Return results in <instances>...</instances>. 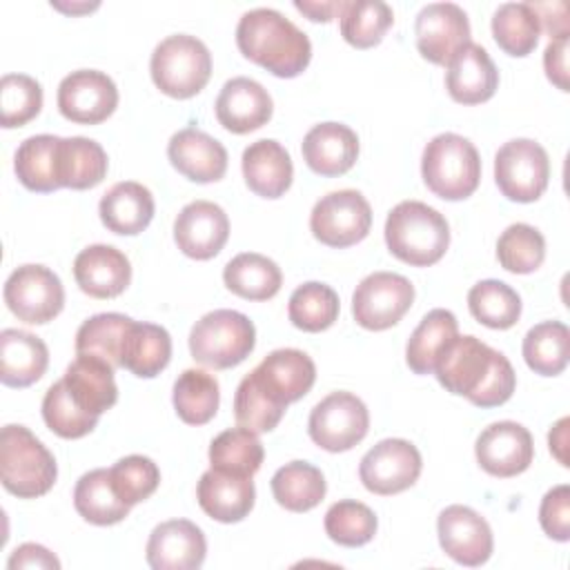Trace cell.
<instances>
[{
    "label": "cell",
    "instance_id": "1",
    "mask_svg": "<svg viewBox=\"0 0 570 570\" xmlns=\"http://www.w3.org/2000/svg\"><path fill=\"white\" fill-rule=\"evenodd\" d=\"M439 383L472 405H503L517 385L512 363L476 336H452L436 354L434 370Z\"/></svg>",
    "mask_w": 570,
    "mask_h": 570
},
{
    "label": "cell",
    "instance_id": "2",
    "mask_svg": "<svg viewBox=\"0 0 570 570\" xmlns=\"http://www.w3.org/2000/svg\"><path fill=\"white\" fill-rule=\"evenodd\" d=\"M236 45L245 58L278 78L303 73L312 60V42L307 33L269 7H256L240 16L236 24Z\"/></svg>",
    "mask_w": 570,
    "mask_h": 570
},
{
    "label": "cell",
    "instance_id": "3",
    "mask_svg": "<svg viewBox=\"0 0 570 570\" xmlns=\"http://www.w3.org/2000/svg\"><path fill=\"white\" fill-rule=\"evenodd\" d=\"M385 243L399 261L428 267L443 258L450 245V225L434 207L421 200H403L385 218Z\"/></svg>",
    "mask_w": 570,
    "mask_h": 570
},
{
    "label": "cell",
    "instance_id": "4",
    "mask_svg": "<svg viewBox=\"0 0 570 570\" xmlns=\"http://www.w3.org/2000/svg\"><path fill=\"white\" fill-rule=\"evenodd\" d=\"M58 476L53 454L24 425L9 423L0 434V479L18 499L47 494Z\"/></svg>",
    "mask_w": 570,
    "mask_h": 570
},
{
    "label": "cell",
    "instance_id": "5",
    "mask_svg": "<svg viewBox=\"0 0 570 570\" xmlns=\"http://www.w3.org/2000/svg\"><path fill=\"white\" fill-rule=\"evenodd\" d=\"M421 176L439 198L463 200L476 191L481 180L479 151L459 134H439L423 149Z\"/></svg>",
    "mask_w": 570,
    "mask_h": 570
},
{
    "label": "cell",
    "instance_id": "6",
    "mask_svg": "<svg viewBox=\"0 0 570 570\" xmlns=\"http://www.w3.org/2000/svg\"><path fill=\"white\" fill-rule=\"evenodd\" d=\"M149 71L163 94L185 100L207 85L212 76V53L196 36L174 33L156 45Z\"/></svg>",
    "mask_w": 570,
    "mask_h": 570
},
{
    "label": "cell",
    "instance_id": "7",
    "mask_svg": "<svg viewBox=\"0 0 570 570\" xmlns=\"http://www.w3.org/2000/svg\"><path fill=\"white\" fill-rule=\"evenodd\" d=\"M256 345L254 323L236 309H214L194 323L189 352L196 363L227 370L243 363Z\"/></svg>",
    "mask_w": 570,
    "mask_h": 570
},
{
    "label": "cell",
    "instance_id": "8",
    "mask_svg": "<svg viewBox=\"0 0 570 570\" xmlns=\"http://www.w3.org/2000/svg\"><path fill=\"white\" fill-rule=\"evenodd\" d=\"M548 151L530 138L503 142L494 156V180L499 191L514 203H534L548 187Z\"/></svg>",
    "mask_w": 570,
    "mask_h": 570
},
{
    "label": "cell",
    "instance_id": "9",
    "mask_svg": "<svg viewBox=\"0 0 570 570\" xmlns=\"http://www.w3.org/2000/svg\"><path fill=\"white\" fill-rule=\"evenodd\" d=\"M370 412L352 392H332L321 399L307 421L309 439L327 452H345L365 439Z\"/></svg>",
    "mask_w": 570,
    "mask_h": 570
},
{
    "label": "cell",
    "instance_id": "10",
    "mask_svg": "<svg viewBox=\"0 0 570 570\" xmlns=\"http://www.w3.org/2000/svg\"><path fill=\"white\" fill-rule=\"evenodd\" d=\"M372 227V207L356 189L330 191L316 200L309 214V229L327 247L361 243Z\"/></svg>",
    "mask_w": 570,
    "mask_h": 570
},
{
    "label": "cell",
    "instance_id": "11",
    "mask_svg": "<svg viewBox=\"0 0 570 570\" xmlns=\"http://www.w3.org/2000/svg\"><path fill=\"white\" fill-rule=\"evenodd\" d=\"M4 303L13 316L29 325L53 321L65 305V287L49 267L27 263L16 267L4 283Z\"/></svg>",
    "mask_w": 570,
    "mask_h": 570
},
{
    "label": "cell",
    "instance_id": "12",
    "mask_svg": "<svg viewBox=\"0 0 570 570\" xmlns=\"http://www.w3.org/2000/svg\"><path fill=\"white\" fill-rule=\"evenodd\" d=\"M414 285L394 272H374L365 276L352 294L354 321L372 332L396 325L412 307Z\"/></svg>",
    "mask_w": 570,
    "mask_h": 570
},
{
    "label": "cell",
    "instance_id": "13",
    "mask_svg": "<svg viewBox=\"0 0 570 570\" xmlns=\"http://www.w3.org/2000/svg\"><path fill=\"white\" fill-rule=\"evenodd\" d=\"M421 468V452L414 443L405 439H383L361 459L358 476L370 492L390 497L414 485Z\"/></svg>",
    "mask_w": 570,
    "mask_h": 570
},
{
    "label": "cell",
    "instance_id": "14",
    "mask_svg": "<svg viewBox=\"0 0 570 570\" xmlns=\"http://www.w3.org/2000/svg\"><path fill=\"white\" fill-rule=\"evenodd\" d=\"M414 36L425 60L448 67L470 42L468 13L454 2H430L416 13Z\"/></svg>",
    "mask_w": 570,
    "mask_h": 570
},
{
    "label": "cell",
    "instance_id": "15",
    "mask_svg": "<svg viewBox=\"0 0 570 570\" xmlns=\"http://www.w3.org/2000/svg\"><path fill=\"white\" fill-rule=\"evenodd\" d=\"M118 107L116 82L98 69H78L58 85L60 114L78 125H98Z\"/></svg>",
    "mask_w": 570,
    "mask_h": 570
},
{
    "label": "cell",
    "instance_id": "16",
    "mask_svg": "<svg viewBox=\"0 0 570 570\" xmlns=\"http://www.w3.org/2000/svg\"><path fill=\"white\" fill-rule=\"evenodd\" d=\"M436 534L443 552L461 566H483L494 548L488 521L468 505H448L436 519Z\"/></svg>",
    "mask_w": 570,
    "mask_h": 570
},
{
    "label": "cell",
    "instance_id": "17",
    "mask_svg": "<svg viewBox=\"0 0 570 570\" xmlns=\"http://www.w3.org/2000/svg\"><path fill=\"white\" fill-rule=\"evenodd\" d=\"M479 465L492 476H517L525 472L534 456V443L528 428L517 421L490 423L474 443Z\"/></svg>",
    "mask_w": 570,
    "mask_h": 570
},
{
    "label": "cell",
    "instance_id": "18",
    "mask_svg": "<svg viewBox=\"0 0 570 570\" xmlns=\"http://www.w3.org/2000/svg\"><path fill=\"white\" fill-rule=\"evenodd\" d=\"M229 238V218L212 200L187 203L174 220V240L178 249L196 261L214 258Z\"/></svg>",
    "mask_w": 570,
    "mask_h": 570
},
{
    "label": "cell",
    "instance_id": "19",
    "mask_svg": "<svg viewBox=\"0 0 570 570\" xmlns=\"http://www.w3.org/2000/svg\"><path fill=\"white\" fill-rule=\"evenodd\" d=\"M249 374L272 401L287 407L312 390L316 365L305 352L281 347L269 352Z\"/></svg>",
    "mask_w": 570,
    "mask_h": 570
},
{
    "label": "cell",
    "instance_id": "20",
    "mask_svg": "<svg viewBox=\"0 0 570 570\" xmlns=\"http://www.w3.org/2000/svg\"><path fill=\"white\" fill-rule=\"evenodd\" d=\"M145 552L154 570H196L205 561L207 541L196 523L171 519L151 530Z\"/></svg>",
    "mask_w": 570,
    "mask_h": 570
},
{
    "label": "cell",
    "instance_id": "21",
    "mask_svg": "<svg viewBox=\"0 0 570 570\" xmlns=\"http://www.w3.org/2000/svg\"><path fill=\"white\" fill-rule=\"evenodd\" d=\"M216 118L232 134H249L269 122L274 102L267 89L254 78H232L216 98Z\"/></svg>",
    "mask_w": 570,
    "mask_h": 570
},
{
    "label": "cell",
    "instance_id": "22",
    "mask_svg": "<svg viewBox=\"0 0 570 570\" xmlns=\"http://www.w3.org/2000/svg\"><path fill=\"white\" fill-rule=\"evenodd\" d=\"M167 156L171 165L194 183H214L227 171V149L198 127L176 131L169 138Z\"/></svg>",
    "mask_w": 570,
    "mask_h": 570
},
{
    "label": "cell",
    "instance_id": "23",
    "mask_svg": "<svg viewBox=\"0 0 570 570\" xmlns=\"http://www.w3.org/2000/svg\"><path fill=\"white\" fill-rule=\"evenodd\" d=\"M78 287L94 298L120 296L131 281L129 258L114 245H89L73 261Z\"/></svg>",
    "mask_w": 570,
    "mask_h": 570
},
{
    "label": "cell",
    "instance_id": "24",
    "mask_svg": "<svg viewBox=\"0 0 570 570\" xmlns=\"http://www.w3.org/2000/svg\"><path fill=\"white\" fill-rule=\"evenodd\" d=\"M301 151L314 174L341 176L358 158V136L343 122H321L305 134Z\"/></svg>",
    "mask_w": 570,
    "mask_h": 570
},
{
    "label": "cell",
    "instance_id": "25",
    "mask_svg": "<svg viewBox=\"0 0 570 570\" xmlns=\"http://www.w3.org/2000/svg\"><path fill=\"white\" fill-rule=\"evenodd\" d=\"M445 87L452 100L461 105H479L494 96L499 87V71L481 45L468 42L448 62Z\"/></svg>",
    "mask_w": 570,
    "mask_h": 570
},
{
    "label": "cell",
    "instance_id": "26",
    "mask_svg": "<svg viewBox=\"0 0 570 570\" xmlns=\"http://www.w3.org/2000/svg\"><path fill=\"white\" fill-rule=\"evenodd\" d=\"M196 499L214 521L236 523L252 512L256 490L252 476H234L209 468L196 485Z\"/></svg>",
    "mask_w": 570,
    "mask_h": 570
},
{
    "label": "cell",
    "instance_id": "27",
    "mask_svg": "<svg viewBox=\"0 0 570 570\" xmlns=\"http://www.w3.org/2000/svg\"><path fill=\"white\" fill-rule=\"evenodd\" d=\"M240 167L247 187L263 198H281L294 178L289 151L272 138H261L247 145Z\"/></svg>",
    "mask_w": 570,
    "mask_h": 570
},
{
    "label": "cell",
    "instance_id": "28",
    "mask_svg": "<svg viewBox=\"0 0 570 570\" xmlns=\"http://www.w3.org/2000/svg\"><path fill=\"white\" fill-rule=\"evenodd\" d=\"M49 365L45 341L31 332L7 327L0 334V381L9 387H29Z\"/></svg>",
    "mask_w": 570,
    "mask_h": 570
},
{
    "label": "cell",
    "instance_id": "29",
    "mask_svg": "<svg viewBox=\"0 0 570 570\" xmlns=\"http://www.w3.org/2000/svg\"><path fill=\"white\" fill-rule=\"evenodd\" d=\"M71 399L89 414L100 416L118 401V385L114 379V367L89 354H78L62 376Z\"/></svg>",
    "mask_w": 570,
    "mask_h": 570
},
{
    "label": "cell",
    "instance_id": "30",
    "mask_svg": "<svg viewBox=\"0 0 570 570\" xmlns=\"http://www.w3.org/2000/svg\"><path fill=\"white\" fill-rule=\"evenodd\" d=\"M154 209L156 205L151 191L136 180L116 183L102 194L98 205L102 225L122 236H134L147 229L154 218Z\"/></svg>",
    "mask_w": 570,
    "mask_h": 570
},
{
    "label": "cell",
    "instance_id": "31",
    "mask_svg": "<svg viewBox=\"0 0 570 570\" xmlns=\"http://www.w3.org/2000/svg\"><path fill=\"white\" fill-rule=\"evenodd\" d=\"M171 358V336L163 325L131 321L120 345V367L140 379L158 376Z\"/></svg>",
    "mask_w": 570,
    "mask_h": 570
},
{
    "label": "cell",
    "instance_id": "32",
    "mask_svg": "<svg viewBox=\"0 0 570 570\" xmlns=\"http://www.w3.org/2000/svg\"><path fill=\"white\" fill-rule=\"evenodd\" d=\"M107 154L100 142L85 136L60 138L56 147V178L60 187L89 189L107 176Z\"/></svg>",
    "mask_w": 570,
    "mask_h": 570
},
{
    "label": "cell",
    "instance_id": "33",
    "mask_svg": "<svg viewBox=\"0 0 570 570\" xmlns=\"http://www.w3.org/2000/svg\"><path fill=\"white\" fill-rule=\"evenodd\" d=\"M223 281L225 287L240 298L267 301L278 294L283 274L272 258L256 252H243L225 265Z\"/></svg>",
    "mask_w": 570,
    "mask_h": 570
},
{
    "label": "cell",
    "instance_id": "34",
    "mask_svg": "<svg viewBox=\"0 0 570 570\" xmlns=\"http://www.w3.org/2000/svg\"><path fill=\"white\" fill-rule=\"evenodd\" d=\"M73 505L76 512L94 525L120 523L131 510V505L116 494L107 468L89 470L76 481Z\"/></svg>",
    "mask_w": 570,
    "mask_h": 570
},
{
    "label": "cell",
    "instance_id": "35",
    "mask_svg": "<svg viewBox=\"0 0 570 570\" xmlns=\"http://www.w3.org/2000/svg\"><path fill=\"white\" fill-rule=\"evenodd\" d=\"M327 492L323 472L307 461H292L272 476V494L278 505L289 512H307L316 508Z\"/></svg>",
    "mask_w": 570,
    "mask_h": 570
},
{
    "label": "cell",
    "instance_id": "36",
    "mask_svg": "<svg viewBox=\"0 0 570 570\" xmlns=\"http://www.w3.org/2000/svg\"><path fill=\"white\" fill-rule=\"evenodd\" d=\"M265 459V450L256 432L238 425L220 432L209 443V463L214 470L234 476H254Z\"/></svg>",
    "mask_w": 570,
    "mask_h": 570
},
{
    "label": "cell",
    "instance_id": "37",
    "mask_svg": "<svg viewBox=\"0 0 570 570\" xmlns=\"http://www.w3.org/2000/svg\"><path fill=\"white\" fill-rule=\"evenodd\" d=\"M171 401L180 421L189 425H205L218 412V381L205 370L189 367L174 381Z\"/></svg>",
    "mask_w": 570,
    "mask_h": 570
},
{
    "label": "cell",
    "instance_id": "38",
    "mask_svg": "<svg viewBox=\"0 0 570 570\" xmlns=\"http://www.w3.org/2000/svg\"><path fill=\"white\" fill-rule=\"evenodd\" d=\"M394 22V11L383 0H343L338 11L341 36L356 49L379 45Z\"/></svg>",
    "mask_w": 570,
    "mask_h": 570
},
{
    "label": "cell",
    "instance_id": "39",
    "mask_svg": "<svg viewBox=\"0 0 570 570\" xmlns=\"http://www.w3.org/2000/svg\"><path fill=\"white\" fill-rule=\"evenodd\" d=\"M456 332L459 323L450 309H430L407 338L405 361L410 370L414 374H432L436 354L452 336H456Z\"/></svg>",
    "mask_w": 570,
    "mask_h": 570
},
{
    "label": "cell",
    "instance_id": "40",
    "mask_svg": "<svg viewBox=\"0 0 570 570\" xmlns=\"http://www.w3.org/2000/svg\"><path fill=\"white\" fill-rule=\"evenodd\" d=\"M60 136L38 134L24 138L13 156V171L18 180L31 191H53L58 189L56 178V147Z\"/></svg>",
    "mask_w": 570,
    "mask_h": 570
},
{
    "label": "cell",
    "instance_id": "41",
    "mask_svg": "<svg viewBox=\"0 0 570 570\" xmlns=\"http://www.w3.org/2000/svg\"><path fill=\"white\" fill-rule=\"evenodd\" d=\"M570 330L561 321H543L523 336V358L541 376H557L568 365Z\"/></svg>",
    "mask_w": 570,
    "mask_h": 570
},
{
    "label": "cell",
    "instance_id": "42",
    "mask_svg": "<svg viewBox=\"0 0 570 570\" xmlns=\"http://www.w3.org/2000/svg\"><path fill=\"white\" fill-rule=\"evenodd\" d=\"M539 33V16L530 2H503L492 16V36L497 45L510 56H528L537 47Z\"/></svg>",
    "mask_w": 570,
    "mask_h": 570
},
{
    "label": "cell",
    "instance_id": "43",
    "mask_svg": "<svg viewBox=\"0 0 570 570\" xmlns=\"http://www.w3.org/2000/svg\"><path fill=\"white\" fill-rule=\"evenodd\" d=\"M470 314L485 327L508 330L521 316V296L503 281L485 278L468 292Z\"/></svg>",
    "mask_w": 570,
    "mask_h": 570
},
{
    "label": "cell",
    "instance_id": "44",
    "mask_svg": "<svg viewBox=\"0 0 570 570\" xmlns=\"http://www.w3.org/2000/svg\"><path fill=\"white\" fill-rule=\"evenodd\" d=\"M338 294L318 281L298 285L287 303V316L303 332H323L338 318Z\"/></svg>",
    "mask_w": 570,
    "mask_h": 570
},
{
    "label": "cell",
    "instance_id": "45",
    "mask_svg": "<svg viewBox=\"0 0 570 570\" xmlns=\"http://www.w3.org/2000/svg\"><path fill=\"white\" fill-rule=\"evenodd\" d=\"M134 318L118 312H102L87 318L76 332V354H89L120 367V345Z\"/></svg>",
    "mask_w": 570,
    "mask_h": 570
},
{
    "label": "cell",
    "instance_id": "46",
    "mask_svg": "<svg viewBox=\"0 0 570 570\" xmlns=\"http://www.w3.org/2000/svg\"><path fill=\"white\" fill-rule=\"evenodd\" d=\"M497 258L501 267L512 274H530L541 267L546 258V238L537 227L514 223L499 236Z\"/></svg>",
    "mask_w": 570,
    "mask_h": 570
},
{
    "label": "cell",
    "instance_id": "47",
    "mask_svg": "<svg viewBox=\"0 0 570 570\" xmlns=\"http://www.w3.org/2000/svg\"><path fill=\"white\" fill-rule=\"evenodd\" d=\"M379 528L376 514L361 501L343 499L330 505L325 512L327 537L345 548H358L374 539Z\"/></svg>",
    "mask_w": 570,
    "mask_h": 570
},
{
    "label": "cell",
    "instance_id": "48",
    "mask_svg": "<svg viewBox=\"0 0 570 570\" xmlns=\"http://www.w3.org/2000/svg\"><path fill=\"white\" fill-rule=\"evenodd\" d=\"M42 419L47 428L62 439H80L98 425V416L82 410L69 394L65 381H56L42 399Z\"/></svg>",
    "mask_w": 570,
    "mask_h": 570
},
{
    "label": "cell",
    "instance_id": "49",
    "mask_svg": "<svg viewBox=\"0 0 570 570\" xmlns=\"http://www.w3.org/2000/svg\"><path fill=\"white\" fill-rule=\"evenodd\" d=\"M42 109V87L27 73H4L0 80V122L4 129L22 127Z\"/></svg>",
    "mask_w": 570,
    "mask_h": 570
},
{
    "label": "cell",
    "instance_id": "50",
    "mask_svg": "<svg viewBox=\"0 0 570 570\" xmlns=\"http://www.w3.org/2000/svg\"><path fill=\"white\" fill-rule=\"evenodd\" d=\"M285 410H287L285 405H278L261 390V385L254 381L252 374L243 376L234 394V416L238 425L256 434L272 432L283 419Z\"/></svg>",
    "mask_w": 570,
    "mask_h": 570
},
{
    "label": "cell",
    "instance_id": "51",
    "mask_svg": "<svg viewBox=\"0 0 570 570\" xmlns=\"http://www.w3.org/2000/svg\"><path fill=\"white\" fill-rule=\"evenodd\" d=\"M109 479L116 494L127 505H136L156 492L160 483V470L149 456L129 454L109 468Z\"/></svg>",
    "mask_w": 570,
    "mask_h": 570
},
{
    "label": "cell",
    "instance_id": "52",
    "mask_svg": "<svg viewBox=\"0 0 570 570\" xmlns=\"http://www.w3.org/2000/svg\"><path fill=\"white\" fill-rule=\"evenodd\" d=\"M539 523L554 541L570 539V488L566 483L548 490L539 505Z\"/></svg>",
    "mask_w": 570,
    "mask_h": 570
},
{
    "label": "cell",
    "instance_id": "53",
    "mask_svg": "<svg viewBox=\"0 0 570 570\" xmlns=\"http://www.w3.org/2000/svg\"><path fill=\"white\" fill-rule=\"evenodd\" d=\"M543 67L550 82H554L561 91H568V36L550 38L543 51Z\"/></svg>",
    "mask_w": 570,
    "mask_h": 570
},
{
    "label": "cell",
    "instance_id": "54",
    "mask_svg": "<svg viewBox=\"0 0 570 570\" xmlns=\"http://www.w3.org/2000/svg\"><path fill=\"white\" fill-rule=\"evenodd\" d=\"M7 568L9 570H16V568H49V570H58L60 568V561L53 552H49L45 546L40 543H22L18 546L9 561H7Z\"/></svg>",
    "mask_w": 570,
    "mask_h": 570
},
{
    "label": "cell",
    "instance_id": "55",
    "mask_svg": "<svg viewBox=\"0 0 570 570\" xmlns=\"http://www.w3.org/2000/svg\"><path fill=\"white\" fill-rule=\"evenodd\" d=\"M294 7L298 11H303L314 22H330L341 11L343 0L341 2H305V0L301 2V0H296Z\"/></svg>",
    "mask_w": 570,
    "mask_h": 570
},
{
    "label": "cell",
    "instance_id": "56",
    "mask_svg": "<svg viewBox=\"0 0 570 570\" xmlns=\"http://www.w3.org/2000/svg\"><path fill=\"white\" fill-rule=\"evenodd\" d=\"M568 416H563L548 434V443H550V452L557 456V461L561 465H568V456H566V443H568Z\"/></svg>",
    "mask_w": 570,
    "mask_h": 570
}]
</instances>
